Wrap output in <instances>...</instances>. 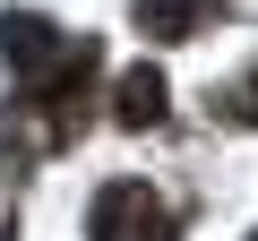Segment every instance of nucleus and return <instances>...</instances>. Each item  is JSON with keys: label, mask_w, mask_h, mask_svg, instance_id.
<instances>
[{"label": "nucleus", "mask_w": 258, "mask_h": 241, "mask_svg": "<svg viewBox=\"0 0 258 241\" xmlns=\"http://www.w3.org/2000/svg\"><path fill=\"white\" fill-rule=\"evenodd\" d=\"M112 112H120V130H155V120L172 112V86H164V69L147 61V69H120V95H112Z\"/></svg>", "instance_id": "4"}, {"label": "nucleus", "mask_w": 258, "mask_h": 241, "mask_svg": "<svg viewBox=\"0 0 258 241\" xmlns=\"http://www.w3.org/2000/svg\"><path fill=\"white\" fill-rule=\"evenodd\" d=\"M86 241H181V207L155 181H103L86 207Z\"/></svg>", "instance_id": "1"}, {"label": "nucleus", "mask_w": 258, "mask_h": 241, "mask_svg": "<svg viewBox=\"0 0 258 241\" xmlns=\"http://www.w3.org/2000/svg\"><path fill=\"white\" fill-rule=\"evenodd\" d=\"M224 9H232V0H138L129 18H138L147 43H189V35H207Z\"/></svg>", "instance_id": "3"}, {"label": "nucleus", "mask_w": 258, "mask_h": 241, "mask_svg": "<svg viewBox=\"0 0 258 241\" xmlns=\"http://www.w3.org/2000/svg\"><path fill=\"white\" fill-rule=\"evenodd\" d=\"M207 112H215V120H232V130H258V61H249L241 78H215Z\"/></svg>", "instance_id": "5"}, {"label": "nucleus", "mask_w": 258, "mask_h": 241, "mask_svg": "<svg viewBox=\"0 0 258 241\" xmlns=\"http://www.w3.org/2000/svg\"><path fill=\"white\" fill-rule=\"evenodd\" d=\"M249 241H258V232H249Z\"/></svg>", "instance_id": "6"}, {"label": "nucleus", "mask_w": 258, "mask_h": 241, "mask_svg": "<svg viewBox=\"0 0 258 241\" xmlns=\"http://www.w3.org/2000/svg\"><path fill=\"white\" fill-rule=\"evenodd\" d=\"M0 52H9V61H18V78L35 86V78L69 52V35H52V18H35V9H9V18H0Z\"/></svg>", "instance_id": "2"}]
</instances>
